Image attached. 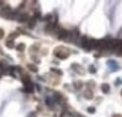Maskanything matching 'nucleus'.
Returning <instances> with one entry per match:
<instances>
[{"mask_svg": "<svg viewBox=\"0 0 122 117\" xmlns=\"http://www.w3.org/2000/svg\"><path fill=\"white\" fill-rule=\"evenodd\" d=\"M88 111H90V113H93V112H94V109H93V107H90V109H88Z\"/></svg>", "mask_w": 122, "mask_h": 117, "instance_id": "7ed1b4c3", "label": "nucleus"}, {"mask_svg": "<svg viewBox=\"0 0 122 117\" xmlns=\"http://www.w3.org/2000/svg\"><path fill=\"white\" fill-rule=\"evenodd\" d=\"M79 84H81V83H79V82H76V83H75V87H76V88L81 87V86H79Z\"/></svg>", "mask_w": 122, "mask_h": 117, "instance_id": "f03ea898", "label": "nucleus"}, {"mask_svg": "<svg viewBox=\"0 0 122 117\" xmlns=\"http://www.w3.org/2000/svg\"><path fill=\"white\" fill-rule=\"evenodd\" d=\"M2 37H3V31H2V30L0 29V39H1Z\"/></svg>", "mask_w": 122, "mask_h": 117, "instance_id": "20e7f679", "label": "nucleus"}, {"mask_svg": "<svg viewBox=\"0 0 122 117\" xmlns=\"http://www.w3.org/2000/svg\"><path fill=\"white\" fill-rule=\"evenodd\" d=\"M121 94H122V91H121Z\"/></svg>", "mask_w": 122, "mask_h": 117, "instance_id": "39448f33", "label": "nucleus"}, {"mask_svg": "<svg viewBox=\"0 0 122 117\" xmlns=\"http://www.w3.org/2000/svg\"><path fill=\"white\" fill-rule=\"evenodd\" d=\"M121 117H122V116H121Z\"/></svg>", "mask_w": 122, "mask_h": 117, "instance_id": "423d86ee", "label": "nucleus"}, {"mask_svg": "<svg viewBox=\"0 0 122 117\" xmlns=\"http://www.w3.org/2000/svg\"><path fill=\"white\" fill-rule=\"evenodd\" d=\"M102 90H103L104 92H106V91H108L109 90V86L107 85V84H104L103 86H102Z\"/></svg>", "mask_w": 122, "mask_h": 117, "instance_id": "f257e3e1", "label": "nucleus"}]
</instances>
